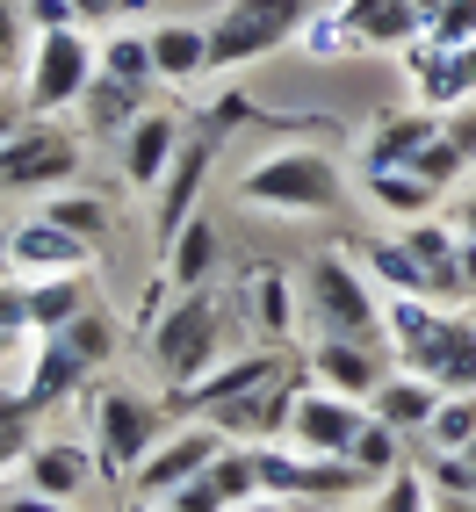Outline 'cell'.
Returning <instances> with one entry per match:
<instances>
[{"instance_id": "10", "label": "cell", "mask_w": 476, "mask_h": 512, "mask_svg": "<svg viewBox=\"0 0 476 512\" xmlns=\"http://www.w3.org/2000/svg\"><path fill=\"white\" fill-rule=\"evenodd\" d=\"M80 174V138L58 123H22L0 145V188H65Z\"/></svg>"}, {"instance_id": "34", "label": "cell", "mask_w": 476, "mask_h": 512, "mask_svg": "<svg viewBox=\"0 0 476 512\" xmlns=\"http://www.w3.org/2000/svg\"><path fill=\"white\" fill-rule=\"evenodd\" d=\"M440 448H469L476 440V390H448V404L433 412V426H426Z\"/></svg>"}, {"instance_id": "42", "label": "cell", "mask_w": 476, "mask_h": 512, "mask_svg": "<svg viewBox=\"0 0 476 512\" xmlns=\"http://www.w3.org/2000/svg\"><path fill=\"white\" fill-rule=\"evenodd\" d=\"M0 512H65V498H44V491H8Z\"/></svg>"}, {"instance_id": "28", "label": "cell", "mask_w": 476, "mask_h": 512, "mask_svg": "<svg viewBox=\"0 0 476 512\" xmlns=\"http://www.w3.org/2000/svg\"><path fill=\"white\" fill-rule=\"evenodd\" d=\"M29 311H37V332H51V325H73L80 311H94L87 267H73V275H29Z\"/></svg>"}, {"instance_id": "16", "label": "cell", "mask_w": 476, "mask_h": 512, "mask_svg": "<svg viewBox=\"0 0 476 512\" xmlns=\"http://www.w3.org/2000/svg\"><path fill=\"white\" fill-rule=\"evenodd\" d=\"M246 498H260V462H253V440H231V448L210 462V469H195L188 484L174 491L181 512H238Z\"/></svg>"}, {"instance_id": "6", "label": "cell", "mask_w": 476, "mask_h": 512, "mask_svg": "<svg viewBox=\"0 0 476 512\" xmlns=\"http://www.w3.org/2000/svg\"><path fill=\"white\" fill-rule=\"evenodd\" d=\"M325 8H332V0H231V8L210 15V65H217V73H238V65L275 58Z\"/></svg>"}, {"instance_id": "35", "label": "cell", "mask_w": 476, "mask_h": 512, "mask_svg": "<svg viewBox=\"0 0 476 512\" xmlns=\"http://www.w3.org/2000/svg\"><path fill=\"white\" fill-rule=\"evenodd\" d=\"M433 505V484L419 469H390L383 476V498H376V512H426Z\"/></svg>"}, {"instance_id": "9", "label": "cell", "mask_w": 476, "mask_h": 512, "mask_svg": "<svg viewBox=\"0 0 476 512\" xmlns=\"http://www.w3.org/2000/svg\"><path fill=\"white\" fill-rule=\"evenodd\" d=\"M224 448H231V433H224V426H210V419L174 426V433H166L159 448L145 455V469L130 476V498H174L188 476H195V469H210Z\"/></svg>"}, {"instance_id": "8", "label": "cell", "mask_w": 476, "mask_h": 512, "mask_svg": "<svg viewBox=\"0 0 476 512\" xmlns=\"http://www.w3.org/2000/svg\"><path fill=\"white\" fill-rule=\"evenodd\" d=\"M101 73V44H87L80 22H58L37 29V51H29V73H22V109L29 116H58V109H80V94Z\"/></svg>"}, {"instance_id": "31", "label": "cell", "mask_w": 476, "mask_h": 512, "mask_svg": "<svg viewBox=\"0 0 476 512\" xmlns=\"http://www.w3.org/2000/svg\"><path fill=\"white\" fill-rule=\"evenodd\" d=\"M347 455H354V469L368 476V484H383L390 469H404V462H397V455H404V433H397L390 419H376V412H368V426L354 433V448H347Z\"/></svg>"}, {"instance_id": "23", "label": "cell", "mask_w": 476, "mask_h": 512, "mask_svg": "<svg viewBox=\"0 0 476 512\" xmlns=\"http://www.w3.org/2000/svg\"><path fill=\"white\" fill-rule=\"evenodd\" d=\"M159 253H166V282H174V289H202V282L217 275V260H224V238H217V224H210V217L195 210V217H188L174 238H166Z\"/></svg>"}, {"instance_id": "4", "label": "cell", "mask_w": 476, "mask_h": 512, "mask_svg": "<svg viewBox=\"0 0 476 512\" xmlns=\"http://www.w3.org/2000/svg\"><path fill=\"white\" fill-rule=\"evenodd\" d=\"M303 325L318 339H390V303L368 267L347 253H311L303 260Z\"/></svg>"}, {"instance_id": "48", "label": "cell", "mask_w": 476, "mask_h": 512, "mask_svg": "<svg viewBox=\"0 0 476 512\" xmlns=\"http://www.w3.org/2000/svg\"><path fill=\"white\" fill-rule=\"evenodd\" d=\"M130 512H181L174 498H130Z\"/></svg>"}, {"instance_id": "38", "label": "cell", "mask_w": 476, "mask_h": 512, "mask_svg": "<svg viewBox=\"0 0 476 512\" xmlns=\"http://www.w3.org/2000/svg\"><path fill=\"white\" fill-rule=\"evenodd\" d=\"M0 332H37V311H29V282H0Z\"/></svg>"}, {"instance_id": "33", "label": "cell", "mask_w": 476, "mask_h": 512, "mask_svg": "<svg viewBox=\"0 0 476 512\" xmlns=\"http://www.w3.org/2000/svg\"><path fill=\"white\" fill-rule=\"evenodd\" d=\"M29 448H37V404L0 397V462H22Z\"/></svg>"}, {"instance_id": "44", "label": "cell", "mask_w": 476, "mask_h": 512, "mask_svg": "<svg viewBox=\"0 0 476 512\" xmlns=\"http://www.w3.org/2000/svg\"><path fill=\"white\" fill-rule=\"evenodd\" d=\"M455 231H462V238H476V188L455 202Z\"/></svg>"}, {"instance_id": "24", "label": "cell", "mask_w": 476, "mask_h": 512, "mask_svg": "<svg viewBox=\"0 0 476 512\" xmlns=\"http://www.w3.org/2000/svg\"><path fill=\"white\" fill-rule=\"evenodd\" d=\"M440 404H448V390H440V383H426V375H412V368H397L390 383H383L376 397H368V412L390 419L397 433H426Z\"/></svg>"}, {"instance_id": "27", "label": "cell", "mask_w": 476, "mask_h": 512, "mask_svg": "<svg viewBox=\"0 0 476 512\" xmlns=\"http://www.w3.org/2000/svg\"><path fill=\"white\" fill-rule=\"evenodd\" d=\"M361 188L390 217H433V202H440V188L419 174V166H376V174H361Z\"/></svg>"}, {"instance_id": "14", "label": "cell", "mask_w": 476, "mask_h": 512, "mask_svg": "<svg viewBox=\"0 0 476 512\" xmlns=\"http://www.w3.org/2000/svg\"><path fill=\"white\" fill-rule=\"evenodd\" d=\"M311 375L325 390H347V397L368 404L397 375V347H390V339H318V347H311Z\"/></svg>"}, {"instance_id": "19", "label": "cell", "mask_w": 476, "mask_h": 512, "mask_svg": "<svg viewBox=\"0 0 476 512\" xmlns=\"http://www.w3.org/2000/svg\"><path fill=\"white\" fill-rule=\"evenodd\" d=\"M440 138V109H390L376 116V130L361 138V174H376V166H419V152Z\"/></svg>"}, {"instance_id": "47", "label": "cell", "mask_w": 476, "mask_h": 512, "mask_svg": "<svg viewBox=\"0 0 476 512\" xmlns=\"http://www.w3.org/2000/svg\"><path fill=\"white\" fill-rule=\"evenodd\" d=\"M22 123H29V116H22V109H8V101H0V145H8V138H15Z\"/></svg>"}, {"instance_id": "36", "label": "cell", "mask_w": 476, "mask_h": 512, "mask_svg": "<svg viewBox=\"0 0 476 512\" xmlns=\"http://www.w3.org/2000/svg\"><path fill=\"white\" fill-rule=\"evenodd\" d=\"M426 37H433V44H469V37H476V0H440Z\"/></svg>"}, {"instance_id": "20", "label": "cell", "mask_w": 476, "mask_h": 512, "mask_svg": "<svg viewBox=\"0 0 476 512\" xmlns=\"http://www.w3.org/2000/svg\"><path fill=\"white\" fill-rule=\"evenodd\" d=\"M238 289V303H246V325H253V339H267V347H282V339L296 332V282L282 275V267H246V275L231 282Z\"/></svg>"}, {"instance_id": "40", "label": "cell", "mask_w": 476, "mask_h": 512, "mask_svg": "<svg viewBox=\"0 0 476 512\" xmlns=\"http://www.w3.org/2000/svg\"><path fill=\"white\" fill-rule=\"evenodd\" d=\"M433 484H455V491H476V440L469 448H448L433 462Z\"/></svg>"}, {"instance_id": "37", "label": "cell", "mask_w": 476, "mask_h": 512, "mask_svg": "<svg viewBox=\"0 0 476 512\" xmlns=\"http://www.w3.org/2000/svg\"><path fill=\"white\" fill-rule=\"evenodd\" d=\"M303 51H311V58H332V51H354V37H347V22H339V8H325L311 29H303V37H296Z\"/></svg>"}, {"instance_id": "52", "label": "cell", "mask_w": 476, "mask_h": 512, "mask_svg": "<svg viewBox=\"0 0 476 512\" xmlns=\"http://www.w3.org/2000/svg\"><path fill=\"white\" fill-rule=\"evenodd\" d=\"M368 512H376V505H368Z\"/></svg>"}, {"instance_id": "12", "label": "cell", "mask_w": 476, "mask_h": 512, "mask_svg": "<svg viewBox=\"0 0 476 512\" xmlns=\"http://www.w3.org/2000/svg\"><path fill=\"white\" fill-rule=\"evenodd\" d=\"M361 426H368V404L361 397L311 383V390H296V412H289V433L282 440H289L296 455H347Z\"/></svg>"}, {"instance_id": "7", "label": "cell", "mask_w": 476, "mask_h": 512, "mask_svg": "<svg viewBox=\"0 0 476 512\" xmlns=\"http://www.w3.org/2000/svg\"><path fill=\"white\" fill-rule=\"evenodd\" d=\"M166 433H174V404H159L152 390H130V383L94 390V462L109 469L116 484L145 469V455Z\"/></svg>"}, {"instance_id": "2", "label": "cell", "mask_w": 476, "mask_h": 512, "mask_svg": "<svg viewBox=\"0 0 476 512\" xmlns=\"http://www.w3.org/2000/svg\"><path fill=\"white\" fill-rule=\"evenodd\" d=\"M390 347H397V368L426 375V383L476 390V318L462 311V303L390 296Z\"/></svg>"}, {"instance_id": "15", "label": "cell", "mask_w": 476, "mask_h": 512, "mask_svg": "<svg viewBox=\"0 0 476 512\" xmlns=\"http://www.w3.org/2000/svg\"><path fill=\"white\" fill-rule=\"evenodd\" d=\"M282 375H296V368H289V354H275V347H267V339H260L253 354H231V361H217V368L202 375L195 390H181L174 404H188L195 419H210L217 404H238V397H253V390H267V383H282Z\"/></svg>"}, {"instance_id": "26", "label": "cell", "mask_w": 476, "mask_h": 512, "mask_svg": "<svg viewBox=\"0 0 476 512\" xmlns=\"http://www.w3.org/2000/svg\"><path fill=\"white\" fill-rule=\"evenodd\" d=\"M145 116V87L138 80H116V73H94V87L80 94V123L94 138H123L130 123Z\"/></svg>"}, {"instance_id": "25", "label": "cell", "mask_w": 476, "mask_h": 512, "mask_svg": "<svg viewBox=\"0 0 476 512\" xmlns=\"http://www.w3.org/2000/svg\"><path fill=\"white\" fill-rule=\"evenodd\" d=\"M152 65H159V80H202V73H217L210 65V22H159L152 29Z\"/></svg>"}, {"instance_id": "45", "label": "cell", "mask_w": 476, "mask_h": 512, "mask_svg": "<svg viewBox=\"0 0 476 512\" xmlns=\"http://www.w3.org/2000/svg\"><path fill=\"white\" fill-rule=\"evenodd\" d=\"M238 512H289V498H275V491H260V498H246Z\"/></svg>"}, {"instance_id": "21", "label": "cell", "mask_w": 476, "mask_h": 512, "mask_svg": "<svg viewBox=\"0 0 476 512\" xmlns=\"http://www.w3.org/2000/svg\"><path fill=\"white\" fill-rule=\"evenodd\" d=\"M87 260H94V246L73 238L65 224H51V217L15 224V267L22 275H73V267H87Z\"/></svg>"}, {"instance_id": "1", "label": "cell", "mask_w": 476, "mask_h": 512, "mask_svg": "<svg viewBox=\"0 0 476 512\" xmlns=\"http://www.w3.org/2000/svg\"><path fill=\"white\" fill-rule=\"evenodd\" d=\"M238 339H253L238 289L202 282V289H181V296L152 318V339H145V347H152V368L166 375V390L181 397V390H195L217 361H231Z\"/></svg>"}, {"instance_id": "30", "label": "cell", "mask_w": 476, "mask_h": 512, "mask_svg": "<svg viewBox=\"0 0 476 512\" xmlns=\"http://www.w3.org/2000/svg\"><path fill=\"white\" fill-rule=\"evenodd\" d=\"M44 217L65 224L73 238H87V246H101V238H109V224H116V202L94 195V188H58V195L44 202Z\"/></svg>"}, {"instance_id": "43", "label": "cell", "mask_w": 476, "mask_h": 512, "mask_svg": "<svg viewBox=\"0 0 476 512\" xmlns=\"http://www.w3.org/2000/svg\"><path fill=\"white\" fill-rule=\"evenodd\" d=\"M433 512H476V491H455V484H433Z\"/></svg>"}, {"instance_id": "32", "label": "cell", "mask_w": 476, "mask_h": 512, "mask_svg": "<svg viewBox=\"0 0 476 512\" xmlns=\"http://www.w3.org/2000/svg\"><path fill=\"white\" fill-rule=\"evenodd\" d=\"M101 73H116V80H138V87H152V80H159V65H152V37H130V29H116V37H101Z\"/></svg>"}, {"instance_id": "17", "label": "cell", "mask_w": 476, "mask_h": 512, "mask_svg": "<svg viewBox=\"0 0 476 512\" xmlns=\"http://www.w3.org/2000/svg\"><path fill=\"white\" fill-rule=\"evenodd\" d=\"M181 138H188L181 116L145 109V116L116 138V152H123V181H130V188H159L166 174H174V159H181Z\"/></svg>"}, {"instance_id": "51", "label": "cell", "mask_w": 476, "mask_h": 512, "mask_svg": "<svg viewBox=\"0 0 476 512\" xmlns=\"http://www.w3.org/2000/svg\"><path fill=\"white\" fill-rule=\"evenodd\" d=\"M0 476H8V462H0Z\"/></svg>"}, {"instance_id": "11", "label": "cell", "mask_w": 476, "mask_h": 512, "mask_svg": "<svg viewBox=\"0 0 476 512\" xmlns=\"http://www.w3.org/2000/svg\"><path fill=\"white\" fill-rule=\"evenodd\" d=\"M404 80H412V101L419 109H462V101H476V37L469 44H404Z\"/></svg>"}, {"instance_id": "41", "label": "cell", "mask_w": 476, "mask_h": 512, "mask_svg": "<svg viewBox=\"0 0 476 512\" xmlns=\"http://www.w3.org/2000/svg\"><path fill=\"white\" fill-rule=\"evenodd\" d=\"M440 130H448V145L476 166V101H462V109H448V116H440Z\"/></svg>"}, {"instance_id": "5", "label": "cell", "mask_w": 476, "mask_h": 512, "mask_svg": "<svg viewBox=\"0 0 476 512\" xmlns=\"http://www.w3.org/2000/svg\"><path fill=\"white\" fill-rule=\"evenodd\" d=\"M339 195H347V181H339V159L325 145H282L238 174V202L282 210V217H325L339 210Z\"/></svg>"}, {"instance_id": "49", "label": "cell", "mask_w": 476, "mask_h": 512, "mask_svg": "<svg viewBox=\"0 0 476 512\" xmlns=\"http://www.w3.org/2000/svg\"><path fill=\"white\" fill-rule=\"evenodd\" d=\"M0 267H15V231L0 224Z\"/></svg>"}, {"instance_id": "46", "label": "cell", "mask_w": 476, "mask_h": 512, "mask_svg": "<svg viewBox=\"0 0 476 512\" xmlns=\"http://www.w3.org/2000/svg\"><path fill=\"white\" fill-rule=\"evenodd\" d=\"M462 282H469V303H476V238H462Z\"/></svg>"}, {"instance_id": "50", "label": "cell", "mask_w": 476, "mask_h": 512, "mask_svg": "<svg viewBox=\"0 0 476 512\" xmlns=\"http://www.w3.org/2000/svg\"><path fill=\"white\" fill-rule=\"evenodd\" d=\"M8 354H15V332H0V361H8Z\"/></svg>"}, {"instance_id": "22", "label": "cell", "mask_w": 476, "mask_h": 512, "mask_svg": "<svg viewBox=\"0 0 476 512\" xmlns=\"http://www.w3.org/2000/svg\"><path fill=\"white\" fill-rule=\"evenodd\" d=\"M22 476H29V491L73 505V498L87 491V476H94V455L73 448V440H37V448L22 455Z\"/></svg>"}, {"instance_id": "39", "label": "cell", "mask_w": 476, "mask_h": 512, "mask_svg": "<svg viewBox=\"0 0 476 512\" xmlns=\"http://www.w3.org/2000/svg\"><path fill=\"white\" fill-rule=\"evenodd\" d=\"M138 8H152V0H65V15H73L80 29L87 22H130Z\"/></svg>"}, {"instance_id": "18", "label": "cell", "mask_w": 476, "mask_h": 512, "mask_svg": "<svg viewBox=\"0 0 476 512\" xmlns=\"http://www.w3.org/2000/svg\"><path fill=\"white\" fill-rule=\"evenodd\" d=\"M217 130L202 123V130H188L181 138V159H174V174L159 181V246L174 238L188 217H195V202H202V181H210V166H217Z\"/></svg>"}, {"instance_id": "3", "label": "cell", "mask_w": 476, "mask_h": 512, "mask_svg": "<svg viewBox=\"0 0 476 512\" xmlns=\"http://www.w3.org/2000/svg\"><path fill=\"white\" fill-rule=\"evenodd\" d=\"M116 347H123V332H116V318L101 311H80L73 325H51V332H37V354H29V383H22V397L37 404V412H58L65 397H80L101 368L116 361Z\"/></svg>"}, {"instance_id": "13", "label": "cell", "mask_w": 476, "mask_h": 512, "mask_svg": "<svg viewBox=\"0 0 476 512\" xmlns=\"http://www.w3.org/2000/svg\"><path fill=\"white\" fill-rule=\"evenodd\" d=\"M332 8L347 22L354 51H404V44H419L433 29L440 0H332Z\"/></svg>"}, {"instance_id": "29", "label": "cell", "mask_w": 476, "mask_h": 512, "mask_svg": "<svg viewBox=\"0 0 476 512\" xmlns=\"http://www.w3.org/2000/svg\"><path fill=\"white\" fill-rule=\"evenodd\" d=\"M361 267L376 275V289H383V296H433V282H426L419 253L404 246V231H397V238H376V246L361 253Z\"/></svg>"}]
</instances>
